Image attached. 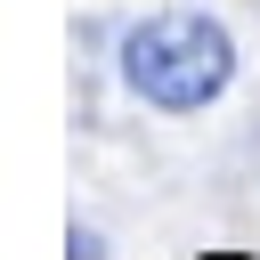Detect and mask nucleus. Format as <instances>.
<instances>
[{
	"label": "nucleus",
	"mask_w": 260,
	"mask_h": 260,
	"mask_svg": "<svg viewBox=\"0 0 260 260\" xmlns=\"http://www.w3.org/2000/svg\"><path fill=\"white\" fill-rule=\"evenodd\" d=\"M236 81V41L203 8H154L122 32V89L154 114H203Z\"/></svg>",
	"instance_id": "nucleus-1"
},
{
	"label": "nucleus",
	"mask_w": 260,
	"mask_h": 260,
	"mask_svg": "<svg viewBox=\"0 0 260 260\" xmlns=\"http://www.w3.org/2000/svg\"><path fill=\"white\" fill-rule=\"evenodd\" d=\"M73 260H106V252H98V236H89V228H73Z\"/></svg>",
	"instance_id": "nucleus-2"
}]
</instances>
